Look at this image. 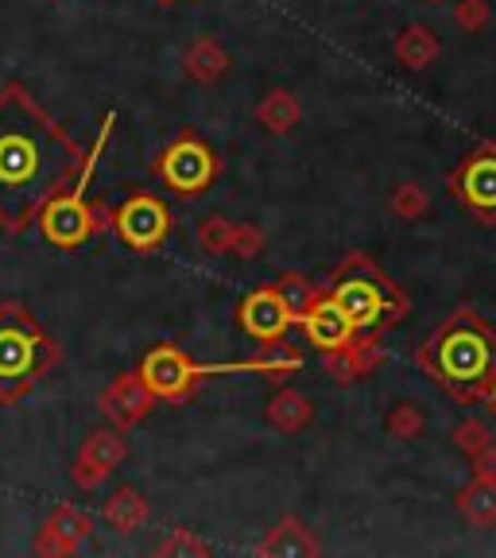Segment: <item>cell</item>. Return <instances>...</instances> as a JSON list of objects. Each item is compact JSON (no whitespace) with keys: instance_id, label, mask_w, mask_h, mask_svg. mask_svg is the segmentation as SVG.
<instances>
[{"instance_id":"obj_1","label":"cell","mask_w":496,"mask_h":558,"mask_svg":"<svg viewBox=\"0 0 496 558\" xmlns=\"http://www.w3.org/2000/svg\"><path fill=\"white\" fill-rule=\"evenodd\" d=\"M415 365L458 403H485L496 380V330L473 306H458L415 349Z\"/></svg>"},{"instance_id":"obj_2","label":"cell","mask_w":496,"mask_h":558,"mask_svg":"<svg viewBox=\"0 0 496 558\" xmlns=\"http://www.w3.org/2000/svg\"><path fill=\"white\" fill-rule=\"evenodd\" d=\"M113 124H117V117L109 113L86 156H82L78 163H70L66 171H55V174H47L44 144H39L35 132H27L24 124H0V198H20V233H24L32 221H39V209H44L55 194L74 186L78 179H86V174H94L97 156L105 151L109 136H113Z\"/></svg>"},{"instance_id":"obj_3","label":"cell","mask_w":496,"mask_h":558,"mask_svg":"<svg viewBox=\"0 0 496 558\" xmlns=\"http://www.w3.org/2000/svg\"><path fill=\"white\" fill-rule=\"evenodd\" d=\"M326 291H330L341 303V311L353 318L358 333H376V338L396 330L411 311L403 288L368 253H349L346 260L330 271Z\"/></svg>"},{"instance_id":"obj_4","label":"cell","mask_w":496,"mask_h":558,"mask_svg":"<svg viewBox=\"0 0 496 558\" xmlns=\"http://www.w3.org/2000/svg\"><path fill=\"white\" fill-rule=\"evenodd\" d=\"M59 365V345L24 303H0V403L20 400Z\"/></svg>"},{"instance_id":"obj_5","label":"cell","mask_w":496,"mask_h":558,"mask_svg":"<svg viewBox=\"0 0 496 558\" xmlns=\"http://www.w3.org/2000/svg\"><path fill=\"white\" fill-rule=\"evenodd\" d=\"M86 186H89V174L78 179L74 186H66V191L55 194V198L39 209V221H35L39 233H44V241L55 244V248H62V253L86 244L89 236L105 233L117 218V209H109L105 202L86 198Z\"/></svg>"},{"instance_id":"obj_6","label":"cell","mask_w":496,"mask_h":558,"mask_svg":"<svg viewBox=\"0 0 496 558\" xmlns=\"http://www.w3.org/2000/svg\"><path fill=\"white\" fill-rule=\"evenodd\" d=\"M156 174L159 183L171 194H179V198H198V194H206L209 186L218 183L221 159L198 132L183 129L164 148V156L156 159Z\"/></svg>"},{"instance_id":"obj_7","label":"cell","mask_w":496,"mask_h":558,"mask_svg":"<svg viewBox=\"0 0 496 558\" xmlns=\"http://www.w3.org/2000/svg\"><path fill=\"white\" fill-rule=\"evenodd\" d=\"M214 373H241V365H198L179 345H156L140 361V376L164 403H186L198 392V384Z\"/></svg>"},{"instance_id":"obj_8","label":"cell","mask_w":496,"mask_h":558,"mask_svg":"<svg viewBox=\"0 0 496 558\" xmlns=\"http://www.w3.org/2000/svg\"><path fill=\"white\" fill-rule=\"evenodd\" d=\"M446 186L481 226H496V144H481L473 156L446 174Z\"/></svg>"},{"instance_id":"obj_9","label":"cell","mask_w":496,"mask_h":558,"mask_svg":"<svg viewBox=\"0 0 496 558\" xmlns=\"http://www.w3.org/2000/svg\"><path fill=\"white\" fill-rule=\"evenodd\" d=\"M113 229L136 253H156V248H164L167 236H171L174 218L171 209H167V202L156 198V194H129L117 206Z\"/></svg>"},{"instance_id":"obj_10","label":"cell","mask_w":496,"mask_h":558,"mask_svg":"<svg viewBox=\"0 0 496 558\" xmlns=\"http://www.w3.org/2000/svg\"><path fill=\"white\" fill-rule=\"evenodd\" d=\"M237 323L253 341H279L288 338V330L295 326V314H291L288 299L279 295V288H256L241 299L237 306Z\"/></svg>"},{"instance_id":"obj_11","label":"cell","mask_w":496,"mask_h":558,"mask_svg":"<svg viewBox=\"0 0 496 558\" xmlns=\"http://www.w3.org/2000/svg\"><path fill=\"white\" fill-rule=\"evenodd\" d=\"M156 403H159L156 392L148 388V380H144V376H140V373H121L101 392L97 408H101V415L109 418V427L132 430L152 415V408H156Z\"/></svg>"},{"instance_id":"obj_12","label":"cell","mask_w":496,"mask_h":558,"mask_svg":"<svg viewBox=\"0 0 496 558\" xmlns=\"http://www.w3.org/2000/svg\"><path fill=\"white\" fill-rule=\"evenodd\" d=\"M299 326H303L306 341H311L318 353H330V349H341V345H349V341L358 338V326H353V318L341 311V303L330 295V291H326V283H323V295L306 306L303 323H299Z\"/></svg>"},{"instance_id":"obj_13","label":"cell","mask_w":496,"mask_h":558,"mask_svg":"<svg viewBox=\"0 0 496 558\" xmlns=\"http://www.w3.org/2000/svg\"><path fill=\"white\" fill-rule=\"evenodd\" d=\"M89 535H94V515L78 505H59L51 512V520L35 535V555H47V558L74 555Z\"/></svg>"},{"instance_id":"obj_14","label":"cell","mask_w":496,"mask_h":558,"mask_svg":"<svg viewBox=\"0 0 496 558\" xmlns=\"http://www.w3.org/2000/svg\"><path fill=\"white\" fill-rule=\"evenodd\" d=\"M384 345L376 333H358V338L349 341V345L341 349H330V353H323V368L330 373L334 384H341V388H349V384L365 380V376H373L376 368L384 365Z\"/></svg>"},{"instance_id":"obj_15","label":"cell","mask_w":496,"mask_h":558,"mask_svg":"<svg viewBox=\"0 0 496 558\" xmlns=\"http://www.w3.org/2000/svg\"><path fill=\"white\" fill-rule=\"evenodd\" d=\"M299 368H303V349H295L288 338L261 341L256 357L241 361V373H256V376H264L268 384H279V388H283V384H288Z\"/></svg>"},{"instance_id":"obj_16","label":"cell","mask_w":496,"mask_h":558,"mask_svg":"<svg viewBox=\"0 0 496 558\" xmlns=\"http://www.w3.org/2000/svg\"><path fill=\"white\" fill-rule=\"evenodd\" d=\"M229 66H233V59H229V51L214 39V35H198L194 44H186L183 74L191 82H198V86H214V82H221L229 74Z\"/></svg>"},{"instance_id":"obj_17","label":"cell","mask_w":496,"mask_h":558,"mask_svg":"<svg viewBox=\"0 0 496 558\" xmlns=\"http://www.w3.org/2000/svg\"><path fill=\"white\" fill-rule=\"evenodd\" d=\"M256 555H268V558H314L318 555V539L314 532L306 527L303 520L288 515V520H279L261 543H256Z\"/></svg>"},{"instance_id":"obj_18","label":"cell","mask_w":496,"mask_h":558,"mask_svg":"<svg viewBox=\"0 0 496 558\" xmlns=\"http://www.w3.org/2000/svg\"><path fill=\"white\" fill-rule=\"evenodd\" d=\"M101 520L109 523V527H113L117 535H132V532H140V527H144V523L152 520V505H148V497H144L140 488L121 485L113 493V497L105 500Z\"/></svg>"},{"instance_id":"obj_19","label":"cell","mask_w":496,"mask_h":558,"mask_svg":"<svg viewBox=\"0 0 496 558\" xmlns=\"http://www.w3.org/2000/svg\"><path fill=\"white\" fill-rule=\"evenodd\" d=\"M264 418H268L276 430H283V435H299L314 418V403L306 400L303 392H295V388H279V392L264 403Z\"/></svg>"},{"instance_id":"obj_20","label":"cell","mask_w":496,"mask_h":558,"mask_svg":"<svg viewBox=\"0 0 496 558\" xmlns=\"http://www.w3.org/2000/svg\"><path fill=\"white\" fill-rule=\"evenodd\" d=\"M299 121H303V105L291 89H271L256 105V124L268 129L271 136H288V132H295Z\"/></svg>"},{"instance_id":"obj_21","label":"cell","mask_w":496,"mask_h":558,"mask_svg":"<svg viewBox=\"0 0 496 558\" xmlns=\"http://www.w3.org/2000/svg\"><path fill=\"white\" fill-rule=\"evenodd\" d=\"M458 512L473 523V527H493L496 523V477H477L465 488H458Z\"/></svg>"},{"instance_id":"obj_22","label":"cell","mask_w":496,"mask_h":558,"mask_svg":"<svg viewBox=\"0 0 496 558\" xmlns=\"http://www.w3.org/2000/svg\"><path fill=\"white\" fill-rule=\"evenodd\" d=\"M438 51H443V47H438V35L423 24H411L396 35V59L408 70H427L431 62L438 59Z\"/></svg>"},{"instance_id":"obj_23","label":"cell","mask_w":496,"mask_h":558,"mask_svg":"<svg viewBox=\"0 0 496 558\" xmlns=\"http://www.w3.org/2000/svg\"><path fill=\"white\" fill-rule=\"evenodd\" d=\"M78 453H86V458H94L97 465H105V470L113 473L117 465L129 458V442H124V430H117V427H101V430H94V435L82 442V450Z\"/></svg>"},{"instance_id":"obj_24","label":"cell","mask_w":496,"mask_h":558,"mask_svg":"<svg viewBox=\"0 0 496 558\" xmlns=\"http://www.w3.org/2000/svg\"><path fill=\"white\" fill-rule=\"evenodd\" d=\"M276 288H279V295L288 299L291 314H295V326L303 323L306 306H311L314 299L323 295V283H311V279L299 276V271H279V276H276Z\"/></svg>"},{"instance_id":"obj_25","label":"cell","mask_w":496,"mask_h":558,"mask_svg":"<svg viewBox=\"0 0 496 558\" xmlns=\"http://www.w3.org/2000/svg\"><path fill=\"white\" fill-rule=\"evenodd\" d=\"M233 233L237 226L229 218H221V214H209V218L198 221V248L206 256H233Z\"/></svg>"},{"instance_id":"obj_26","label":"cell","mask_w":496,"mask_h":558,"mask_svg":"<svg viewBox=\"0 0 496 558\" xmlns=\"http://www.w3.org/2000/svg\"><path fill=\"white\" fill-rule=\"evenodd\" d=\"M384 427H388V435H392L396 442H415V438L427 430V415L419 411V403H396V408L388 411V418H384Z\"/></svg>"},{"instance_id":"obj_27","label":"cell","mask_w":496,"mask_h":558,"mask_svg":"<svg viewBox=\"0 0 496 558\" xmlns=\"http://www.w3.org/2000/svg\"><path fill=\"white\" fill-rule=\"evenodd\" d=\"M427 209H431V198L419 183L396 186V194L388 198V214H392V218H400V221H419Z\"/></svg>"},{"instance_id":"obj_28","label":"cell","mask_w":496,"mask_h":558,"mask_svg":"<svg viewBox=\"0 0 496 558\" xmlns=\"http://www.w3.org/2000/svg\"><path fill=\"white\" fill-rule=\"evenodd\" d=\"M156 555H171V558H202V555H214V547H209V543L202 539L198 532H191V527H171V532H167V539L156 547Z\"/></svg>"},{"instance_id":"obj_29","label":"cell","mask_w":496,"mask_h":558,"mask_svg":"<svg viewBox=\"0 0 496 558\" xmlns=\"http://www.w3.org/2000/svg\"><path fill=\"white\" fill-rule=\"evenodd\" d=\"M453 446L465 453V458H473V453H481L488 442H496V435L488 430V423L485 418H462L458 427H453Z\"/></svg>"},{"instance_id":"obj_30","label":"cell","mask_w":496,"mask_h":558,"mask_svg":"<svg viewBox=\"0 0 496 558\" xmlns=\"http://www.w3.org/2000/svg\"><path fill=\"white\" fill-rule=\"evenodd\" d=\"M493 20V9H488V0H458L453 4V24L462 27L470 35H481Z\"/></svg>"},{"instance_id":"obj_31","label":"cell","mask_w":496,"mask_h":558,"mask_svg":"<svg viewBox=\"0 0 496 558\" xmlns=\"http://www.w3.org/2000/svg\"><path fill=\"white\" fill-rule=\"evenodd\" d=\"M264 244H268V236H264V229H256L253 221H241L233 233V256H241V260H256V256L264 253Z\"/></svg>"},{"instance_id":"obj_32","label":"cell","mask_w":496,"mask_h":558,"mask_svg":"<svg viewBox=\"0 0 496 558\" xmlns=\"http://www.w3.org/2000/svg\"><path fill=\"white\" fill-rule=\"evenodd\" d=\"M105 477H109V470H105V465H97L94 458H86V453H78V458H74V465H70V481H74L82 493H94V488H101Z\"/></svg>"},{"instance_id":"obj_33","label":"cell","mask_w":496,"mask_h":558,"mask_svg":"<svg viewBox=\"0 0 496 558\" xmlns=\"http://www.w3.org/2000/svg\"><path fill=\"white\" fill-rule=\"evenodd\" d=\"M470 462H473V473H477V477H496V442H488L481 453H473Z\"/></svg>"},{"instance_id":"obj_34","label":"cell","mask_w":496,"mask_h":558,"mask_svg":"<svg viewBox=\"0 0 496 558\" xmlns=\"http://www.w3.org/2000/svg\"><path fill=\"white\" fill-rule=\"evenodd\" d=\"M485 408H488V411H493V415H496V380L488 384V392H485Z\"/></svg>"},{"instance_id":"obj_35","label":"cell","mask_w":496,"mask_h":558,"mask_svg":"<svg viewBox=\"0 0 496 558\" xmlns=\"http://www.w3.org/2000/svg\"><path fill=\"white\" fill-rule=\"evenodd\" d=\"M156 4H164V9H171V4H174V0H156Z\"/></svg>"},{"instance_id":"obj_36","label":"cell","mask_w":496,"mask_h":558,"mask_svg":"<svg viewBox=\"0 0 496 558\" xmlns=\"http://www.w3.org/2000/svg\"><path fill=\"white\" fill-rule=\"evenodd\" d=\"M427 4H446V0H427Z\"/></svg>"}]
</instances>
